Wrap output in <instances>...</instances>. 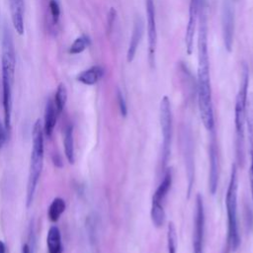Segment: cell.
<instances>
[{"label": "cell", "mask_w": 253, "mask_h": 253, "mask_svg": "<svg viewBox=\"0 0 253 253\" xmlns=\"http://www.w3.org/2000/svg\"><path fill=\"white\" fill-rule=\"evenodd\" d=\"M198 105L202 123L207 130L214 129V115L211 97L210 60L208 52V26L206 13L199 18L198 34Z\"/></svg>", "instance_id": "cell-1"}, {"label": "cell", "mask_w": 253, "mask_h": 253, "mask_svg": "<svg viewBox=\"0 0 253 253\" xmlns=\"http://www.w3.org/2000/svg\"><path fill=\"white\" fill-rule=\"evenodd\" d=\"M248 86H249V68L243 62L241 68V78L239 89L235 100L234 124L236 132V151L239 161H243L244 157V128L246 124V110L248 102Z\"/></svg>", "instance_id": "cell-2"}, {"label": "cell", "mask_w": 253, "mask_h": 253, "mask_svg": "<svg viewBox=\"0 0 253 253\" xmlns=\"http://www.w3.org/2000/svg\"><path fill=\"white\" fill-rule=\"evenodd\" d=\"M33 146L31 152L30 174L27 190V206L30 207L33 203L35 191L39 182V178L43 164V127L41 120H37L32 131Z\"/></svg>", "instance_id": "cell-3"}, {"label": "cell", "mask_w": 253, "mask_h": 253, "mask_svg": "<svg viewBox=\"0 0 253 253\" xmlns=\"http://www.w3.org/2000/svg\"><path fill=\"white\" fill-rule=\"evenodd\" d=\"M237 190H238V177L237 167L232 165L230 179L225 195V207L227 212V224H228V244L232 251L237 250L240 245V234L237 218Z\"/></svg>", "instance_id": "cell-4"}, {"label": "cell", "mask_w": 253, "mask_h": 253, "mask_svg": "<svg viewBox=\"0 0 253 253\" xmlns=\"http://www.w3.org/2000/svg\"><path fill=\"white\" fill-rule=\"evenodd\" d=\"M159 121L162 134V149H161V164L164 169L170 157L171 141H172V111L170 100L164 96L160 101L159 107Z\"/></svg>", "instance_id": "cell-5"}, {"label": "cell", "mask_w": 253, "mask_h": 253, "mask_svg": "<svg viewBox=\"0 0 253 253\" xmlns=\"http://www.w3.org/2000/svg\"><path fill=\"white\" fill-rule=\"evenodd\" d=\"M172 185V172L167 170L163 176V179L159 186L157 187L151 201L150 217L152 223L156 227H161L165 221V211L163 207V202L166 195L168 194Z\"/></svg>", "instance_id": "cell-6"}, {"label": "cell", "mask_w": 253, "mask_h": 253, "mask_svg": "<svg viewBox=\"0 0 253 253\" xmlns=\"http://www.w3.org/2000/svg\"><path fill=\"white\" fill-rule=\"evenodd\" d=\"M204 232H205V211L203 197L198 194L196 198V211L193 230L194 253H204Z\"/></svg>", "instance_id": "cell-7"}, {"label": "cell", "mask_w": 253, "mask_h": 253, "mask_svg": "<svg viewBox=\"0 0 253 253\" xmlns=\"http://www.w3.org/2000/svg\"><path fill=\"white\" fill-rule=\"evenodd\" d=\"M145 11L147 18V36H148V60L151 66L155 64V53L157 45V29L155 20L154 0H145Z\"/></svg>", "instance_id": "cell-8"}, {"label": "cell", "mask_w": 253, "mask_h": 253, "mask_svg": "<svg viewBox=\"0 0 253 253\" xmlns=\"http://www.w3.org/2000/svg\"><path fill=\"white\" fill-rule=\"evenodd\" d=\"M221 28L224 46L227 51H231L234 35V10L229 0H224L222 5Z\"/></svg>", "instance_id": "cell-9"}, {"label": "cell", "mask_w": 253, "mask_h": 253, "mask_svg": "<svg viewBox=\"0 0 253 253\" xmlns=\"http://www.w3.org/2000/svg\"><path fill=\"white\" fill-rule=\"evenodd\" d=\"M211 138L210 142V172H209V189L210 192L213 195L216 192L218 177H219V158L217 151V144L215 140L214 129L211 131Z\"/></svg>", "instance_id": "cell-10"}, {"label": "cell", "mask_w": 253, "mask_h": 253, "mask_svg": "<svg viewBox=\"0 0 253 253\" xmlns=\"http://www.w3.org/2000/svg\"><path fill=\"white\" fill-rule=\"evenodd\" d=\"M2 69L7 70L10 74L14 75L15 65H16V55L13 38L10 32V29L5 26L2 40Z\"/></svg>", "instance_id": "cell-11"}, {"label": "cell", "mask_w": 253, "mask_h": 253, "mask_svg": "<svg viewBox=\"0 0 253 253\" xmlns=\"http://www.w3.org/2000/svg\"><path fill=\"white\" fill-rule=\"evenodd\" d=\"M182 141H183L185 167H186L187 178H188V193L190 194L191 188L194 182V176H195V163H194V149H193L192 134L190 130L187 129V127L183 129Z\"/></svg>", "instance_id": "cell-12"}, {"label": "cell", "mask_w": 253, "mask_h": 253, "mask_svg": "<svg viewBox=\"0 0 253 253\" xmlns=\"http://www.w3.org/2000/svg\"><path fill=\"white\" fill-rule=\"evenodd\" d=\"M14 75L7 70L2 69V87H3V109H4V126L7 131L11 129L12 113V84Z\"/></svg>", "instance_id": "cell-13"}, {"label": "cell", "mask_w": 253, "mask_h": 253, "mask_svg": "<svg viewBox=\"0 0 253 253\" xmlns=\"http://www.w3.org/2000/svg\"><path fill=\"white\" fill-rule=\"evenodd\" d=\"M144 32V24L141 17H136L133 22V28L132 33L130 36V41L128 43L127 51H126V60L127 62H131L134 58V55L136 53L137 47L141 42L142 36Z\"/></svg>", "instance_id": "cell-14"}, {"label": "cell", "mask_w": 253, "mask_h": 253, "mask_svg": "<svg viewBox=\"0 0 253 253\" xmlns=\"http://www.w3.org/2000/svg\"><path fill=\"white\" fill-rule=\"evenodd\" d=\"M10 1V10H11V19L14 29L19 35L24 34V0H9Z\"/></svg>", "instance_id": "cell-15"}, {"label": "cell", "mask_w": 253, "mask_h": 253, "mask_svg": "<svg viewBox=\"0 0 253 253\" xmlns=\"http://www.w3.org/2000/svg\"><path fill=\"white\" fill-rule=\"evenodd\" d=\"M246 124H247V129H248V138H249L250 156H251V165H250V169H249V179H250L251 196H252V202H253V100H249V102H247Z\"/></svg>", "instance_id": "cell-16"}, {"label": "cell", "mask_w": 253, "mask_h": 253, "mask_svg": "<svg viewBox=\"0 0 253 253\" xmlns=\"http://www.w3.org/2000/svg\"><path fill=\"white\" fill-rule=\"evenodd\" d=\"M57 111L54 106V103L51 100H48L44 110V125H43V132L46 136L50 137L53 131V128L56 124V116Z\"/></svg>", "instance_id": "cell-17"}, {"label": "cell", "mask_w": 253, "mask_h": 253, "mask_svg": "<svg viewBox=\"0 0 253 253\" xmlns=\"http://www.w3.org/2000/svg\"><path fill=\"white\" fill-rule=\"evenodd\" d=\"M103 74H104V69L99 65H94L82 71L78 75L77 80L85 85H94L102 78Z\"/></svg>", "instance_id": "cell-18"}, {"label": "cell", "mask_w": 253, "mask_h": 253, "mask_svg": "<svg viewBox=\"0 0 253 253\" xmlns=\"http://www.w3.org/2000/svg\"><path fill=\"white\" fill-rule=\"evenodd\" d=\"M46 243H47L48 253H61L62 252L61 235H60V231L57 226L53 225L48 229Z\"/></svg>", "instance_id": "cell-19"}, {"label": "cell", "mask_w": 253, "mask_h": 253, "mask_svg": "<svg viewBox=\"0 0 253 253\" xmlns=\"http://www.w3.org/2000/svg\"><path fill=\"white\" fill-rule=\"evenodd\" d=\"M64 152L65 156L70 164H73L75 161L74 155V139H73V126L69 125L64 132Z\"/></svg>", "instance_id": "cell-20"}, {"label": "cell", "mask_w": 253, "mask_h": 253, "mask_svg": "<svg viewBox=\"0 0 253 253\" xmlns=\"http://www.w3.org/2000/svg\"><path fill=\"white\" fill-rule=\"evenodd\" d=\"M65 210V202L61 198H55L48 208V217L52 222H56Z\"/></svg>", "instance_id": "cell-21"}, {"label": "cell", "mask_w": 253, "mask_h": 253, "mask_svg": "<svg viewBox=\"0 0 253 253\" xmlns=\"http://www.w3.org/2000/svg\"><path fill=\"white\" fill-rule=\"evenodd\" d=\"M66 101H67V90L65 85L63 83H60L57 86L55 96H54V106L58 114H61V112L63 111Z\"/></svg>", "instance_id": "cell-22"}, {"label": "cell", "mask_w": 253, "mask_h": 253, "mask_svg": "<svg viewBox=\"0 0 253 253\" xmlns=\"http://www.w3.org/2000/svg\"><path fill=\"white\" fill-rule=\"evenodd\" d=\"M177 249V234L173 222H170L167 227V253H176Z\"/></svg>", "instance_id": "cell-23"}, {"label": "cell", "mask_w": 253, "mask_h": 253, "mask_svg": "<svg viewBox=\"0 0 253 253\" xmlns=\"http://www.w3.org/2000/svg\"><path fill=\"white\" fill-rule=\"evenodd\" d=\"M89 44V40L86 36H81L79 38H77L72 44L69 46L68 52L71 54H78L81 53L82 51H84L86 49V47Z\"/></svg>", "instance_id": "cell-24"}, {"label": "cell", "mask_w": 253, "mask_h": 253, "mask_svg": "<svg viewBox=\"0 0 253 253\" xmlns=\"http://www.w3.org/2000/svg\"><path fill=\"white\" fill-rule=\"evenodd\" d=\"M49 10H50V14L52 17V21L54 24H56L58 22L59 19V15H60V8H59V4L56 0H50L49 1Z\"/></svg>", "instance_id": "cell-25"}, {"label": "cell", "mask_w": 253, "mask_h": 253, "mask_svg": "<svg viewBox=\"0 0 253 253\" xmlns=\"http://www.w3.org/2000/svg\"><path fill=\"white\" fill-rule=\"evenodd\" d=\"M118 102H119V108L121 111L122 116L126 117V113H127V109H126V100L122 94V92L119 90L118 91Z\"/></svg>", "instance_id": "cell-26"}, {"label": "cell", "mask_w": 253, "mask_h": 253, "mask_svg": "<svg viewBox=\"0 0 253 253\" xmlns=\"http://www.w3.org/2000/svg\"><path fill=\"white\" fill-rule=\"evenodd\" d=\"M115 19H116V10L114 8H111L110 12H109V16H108V31H109V33L111 32V29H112Z\"/></svg>", "instance_id": "cell-27"}, {"label": "cell", "mask_w": 253, "mask_h": 253, "mask_svg": "<svg viewBox=\"0 0 253 253\" xmlns=\"http://www.w3.org/2000/svg\"><path fill=\"white\" fill-rule=\"evenodd\" d=\"M6 131L7 130L4 126V125L0 121V148L2 147V145L4 144V142L6 140Z\"/></svg>", "instance_id": "cell-28"}, {"label": "cell", "mask_w": 253, "mask_h": 253, "mask_svg": "<svg viewBox=\"0 0 253 253\" xmlns=\"http://www.w3.org/2000/svg\"><path fill=\"white\" fill-rule=\"evenodd\" d=\"M52 162L54 164L55 167H58V168H61L63 166V162H62V159L60 157L59 154H53L52 156Z\"/></svg>", "instance_id": "cell-29"}, {"label": "cell", "mask_w": 253, "mask_h": 253, "mask_svg": "<svg viewBox=\"0 0 253 253\" xmlns=\"http://www.w3.org/2000/svg\"><path fill=\"white\" fill-rule=\"evenodd\" d=\"M6 252V247L5 244L2 240H0V253H5Z\"/></svg>", "instance_id": "cell-30"}, {"label": "cell", "mask_w": 253, "mask_h": 253, "mask_svg": "<svg viewBox=\"0 0 253 253\" xmlns=\"http://www.w3.org/2000/svg\"><path fill=\"white\" fill-rule=\"evenodd\" d=\"M22 253H31V249H30V247H29L28 244H25V245L23 246Z\"/></svg>", "instance_id": "cell-31"}, {"label": "cell", "mask_w": 253, "mask_h": 253, "mask_svg": "<svg viewBox=\"0 0 253 253\" xmlns=\"http://www.w3.org/2000/svg\"><path fill=\"white\" fill-rule=\"evenodd\" d=\"M190 3L194 4V5H200L201 4V0H190Z\"/></svg>", "instance_id": "cell-32"}]
</instances>
